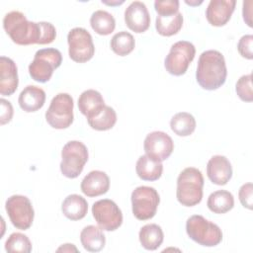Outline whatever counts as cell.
Here are the masks:
<instances>
[{
  "mask_svg": "<svg viewBox=\"0 0 253 253\" xmlns=\"http://www.w3.org/2000/svg\"><path fill=\"white\" fill-rule=\"evenodd\" d=\"M3 28L10 39L19 45L47 44L56 37V30L48 22H31L20 11H11L4 16Z\"/></svg>",
  "mask_w": 253,
  "mask_h": 253,
  "instance_id": "obj_1",
  "label": "cell"
},
{
  "mask_svg": "<svg viewBox=\"0 0 253 253\" xmlns=\"http://www.w3.org/2000/svg\"><path fill=\"white\" fill-rule=\"evenodd\" d=\"M227 76V68L224 56L221 52L209 49L199 57L196 79L198 84L205 90L212 91L221 87Z\"/></svg>",
  "mask_w": 253,
  "mask_h": 253,
  "instance_id": "obj_2",
  "label": "cell"
},
{
  "mask_svg": "<svg viewBox=\"0 0 253 253\" xmlns=\"http://www.w3.org/2000/svg\"><path fill=\"white\" fill-rule=\"evenodd\" d=\"M204 177L202 172L195 167L185 168L177 178L176 197L178 202L185 207H194L203 199Z\"/></svg>",
  "mask_w": 253,
  "mask_h": 253,
  "instance_id": "obj_3",
  "label": "cell"
},
{
  "mask_svg": "<svg viewBox=\"0 0 253 253\" xmlns=\"http://www.w3.org/2000/svg\"><path fill=\"white\" fill-rule=\"evenodd\" d=\"M186 232L193 241L206 247L216 246L222 240L219 226L200 214H194L187 219Z\"/></svg>",
  "mask_w": 253,
  "mask_h": 253,
  "instance_id": "obj_4",
  "label": "cell"
},
{
  "mask_svg": "<svg viewBox=\"0 0 253 253\" xmlns=\"http://www.w3.org/2000/svg\"><path fill=\"white\" fill-rule=\"evenodd\" d=\"M62 54L56 48H42L35 53L34 60L29 65V73L32 79L40 83H45L51 78L53 71L61 65Z\"/></svg>",
  "mask_w": 253,
  "mask_h": 253,
  "instance_id": "obj_5",
  "label": "cell"
},
{
  "mask_svg": "<svg viewBox=\"0 0 253 253\" xmlns=\"http://www.w3.org/2000/svg\"><path fill=\"white\" fill-rule=\"evenodd\" d=\"M88 149L84 143L78 140H70L61 150V173L69 178H77L88 161Z\"/></svg>",
  "mask_w": 253,
  "mask_h": 253,
  "instance_id": "obj_6",
  "label": "cell"
},
{
  "mask_svg": "<svg viewBox=\"0 0 253 253\" xmlns=\"http://www.w3.org/2000/svg\"><path fill=\"white\" fill-rule=\"evenodd\" d=\"M73 99L68 93H58L55 95L45 112L47 124L56 129L67 128L73 123Z\"/></svg>",
  "mask_w": 253,
  "mask_h": 253,
  "instance_id": "obj_7",
  "label": "cell"
},
{
  "mask_svg": "<svg viewBox=\"0 0 253 253\" xmlns=\"http://www.w3.org/2000/svg\"><path fill=\"white\" fill-rule=\"evenodd\" d=\"M132 213L139 220L152 218L157 211L160 198L158 192L149 186H139L131 193Z\"/></svg>",
  "mask_w": 253,
  "mask_h": 253,
  "instance_id": "obj_8",
  "label": "cell"
},
{
  "mask_svg": "<svg viewBox=\"0 0 253 253\" xmlns=\"http://www.w3.org/2000/svg\"><path fill=\"white\" fill-rule=\"evenodd\" d=\"M196 54L195 45L187 41H179L172 44L168 55L164 60V66L168 73L181 76L186 73L190 63Z\"/></svg>",
  "mask_w": 253,
  "mask_h": 253,
  "instance_id": "obj_9",
  "label": "cell"
},
{
  "mask_svg": "<svg viewBox=\"0 0 253 253\" xmlns=\"http://www.w3.org/2000/svg\"><path fill=\"white\" fill-rule=\"evenodd\" d=\"M69 57L78 63L89 61L95 53V46L90 33L80 27L73 28L67 35Z\"/></svg>",
  "mask_w": 253,
  "mask_h": 253,
  "instance_id": "obj_10",
  "label": "cell"
},
{
  "mask_svg": "<svg viewBox=\"0 0 253 253\" xmlns=\"http://www.w3.org/2000/svg\"><path fill=\"white\" fill-rule=\"evenodd\" d=\"M5 209L12 224L21 230L29 229L34 221L35 211L29 198L13 195L5 203Z\"/></svg>",
  "mask_w": 253,
  "mask_h": 253,
  "instance_id": "obj_11",
  "label": "cell"
},
{
  "mask_svg": "<svg viewBox=\"0 0 253 253\" xmlns=\"http://www.w3.org/2000/svg\"><path fill=\"white\" fill-rule=\"evenodd\" d=\"M92 214L102 230L114 231L123 223V213L118 205L109 199L95 202L92 206Z\"/></svg>",
  "mask_w": 253,
  "mask_h": 253,
  "instance_id": "obj_12",
  "label": "cell"
},
{
  "mask_svg": "<svg viewBox=\"0 0 253 253\" xmlns=\"http://www.w3.org/2000/svg\"><path fill=\"white\" fill-rule=\"evenodd\" d=\"M143 148L146 155L162 162L172 154L174 150V142L166 132L156 130L146 135L143 142Z\"/></svg>",
  "mask_w": 253,
  "mask_h": 253,
  "instance_id": "obj_13",
  "label": "cell"
},
{
  "mask_svg": "<svg viewBox=\"0 0 253 253\" xmlns=\"http://www.w3.org/2000/svg\"><path fill=\"white\" fill-rule=\"evenodd\" d=\"M125 22L129 30L141 34L150 26V15L146 5L140 1L131 2L125 11Z\"/></svg>",
  "mask_w": 253,
  "mask_h": 253,
  "instance_id": "obj_14",
  "label": "cell"
},
{
  "mask_svg": "<svg viewBox=\"0 0 253 253\" xmlns=\"http://www.w3.org/2000/svg\"><path fill=\"white\" fill-rule=\"evenodd\" d=\"M235 5L234 0H211L206 10L208 22L214 27L224 26L230 20Z\"/></svg>",
  "mask_w": 253,
  "mask_h": 253,
  "instance_id": "obj_15",
  "label": "cell"
},
{
  "mask_svg": "<svg viewBox=\"0 0 253 253\" xmlns=\"http://www.w3.org/2000/svg\"><path fill=\"white\" fill-rule=\"evenodd\" d=\"M207 175L213 184L223 186L232 177L231 163L223 155H214L207 164Z\"/></svg>",
  "mask_w": 253,
  "mask_h": 253,
  "instance_id": "obj_16",
  "label": "cell"
},
{
  "mask_svg": "<svg viewBox=\"0 0 253 253\" xmlns=\"http://www.w3.org/2000/svg\"><path fill=\"white\" fill-rule=\"evenodd\" d=\"M80 189L87 197H98L104 195L110 189L109 176L100 170L91 171L83 178Z\"/></svg>",
  "mask_w": 253,
  "mask_h": 253,
  "instance_id": "obj_17",
  "label": "cell"
},
{
  "mask_svg": "<svg viewBox=\"0 0 253 253\" xmlns=\"http://www.w3.org/2000/svg\"><path fill=\"white\" fill-rule=\"evenodd\" d=\"M0 67V93L2 96H11L17 90L19 84L17 65L11 58L1 56Z\"/></svg>",
  "mask_w": 253,
  "mask_h": 253,
  "instance_id": "obj_18",
  "label": "cell"
},
{
  "mask_svg": "<svg viewBox=\"0 0 253 253\" xmlns=\"http://www.w3.org/2000/svg\"><path fill=\"white\" fill-rule=\"evenodd\" d=\"M45 102V92L35 85H28L19 95L18 103L20 108L27 112H37L42 108Z\"/></svg>",
  "mask_w": 253,
  "mask_h": 253,
  "instance_id": "obj_19",
  "label": "cell"
},
{
  "mask_svg": "<svg viewBox=\"0 0 253 253\" xmlns=\"http://www.w3.org/2000/svg\"><path fill=\"white\" fill-rule=\"evenodd\" d=\"M105 106L103 96L100 92L94 89L85 90L78 98L79 111L87 118V120L100 114Z\"/></svg>",
  "mask_w": 253,
  "mask_h": 253,
  "instance_id": "obj_20",
  "label": "cell"
},
{
  "mask_svg": "<svg viewBox=\"0 0 253 253\" xmlns=\"http://www.w3.org/2000/svg\"><path fill=\"white\" fill-rule=\"evenodd\" d=\"M135 171L137 176L144 181H156L163 172L162 162L157 161L148 155H141L135 165Z\"/></svg>",
  "mask_w": 253,
  "mask_h": 253,
  "instance_id": "obj_21",
  "label": "cell"
},
{
  "mask_svg": "<svg viewBox=\"0 0 253 253\" xmlns=\"http://www.w3.org/2000/svg\"><path fill=\"white\" fill-rule=\"evenodd\" d=\"M62 213L65 217L70 220H79L85 217L88 211V203L87 201L77 195L72 194L67 196L61 206Z\"/></svg>",
  "mask_w": 253,
  "mask_h": 253,
  "instance_id": "obj_22",
  "label": "cell"
},
{
  "mask_svg": "<svg viewBox=\"0 0 253 253\" xmlns=\"http://www.w3.org/2000/svg\"><path fill=\"white\" fill-rule=\"evenodd\" d=\"M80 241L85 250L99 252L105 247L106 236L100 227L87 225L80 232Z\"/></svg>",
  "mask_w": 253,
  "mask_h": 253,
  "instance_id": "obj_23",
  "label": "cell"
},
{
  "mask_svg": "<svg viewBox=\"0 0 253 253\" xmlns=\"http://www.w3.org/2000/svg\"><path fill=\"white\" fill-rule=\"evenodd\" d=\"M138 238L141 246L146 250H156L164 240L162 228L155 223L145 224L138 233Z\"/></svg>",
  "mask_w": 253,
  "mask_h": 253,
  "instance_id": "obj_24",
  "label": "cell"
},
{
  "mask_svg": "<svg viewBox=\"0 0 253 253\" xmlns=\"http://www.w3.org/2000/svg\"><path fill=\"white\" fill-rule=\"evenodd\" d=\"M207 206L214 213H225L234 207L233 195L225 190L215 191L209 196Z\"/></svg>",
  "mask_w": 253,
  "mask_h": 253,
  "instance_id": "obj_25",
  "label": "cell"
},
{
  "mask_svg": "<svg viewBox=\"0 0 253 253\" xmlns=\"http://www.w3.org/2000/svg\"><path fill=\"white\" fill-rule=\"evenodd\" d=\"M183 26V15L178 12L174 15L159 16L155 21V28L159 35L163 37H171L176 35Z\"/></svg>",
  "mask_w": 253,
  "mask_h": 253,
  "instance_id": "obj_26",
  "label": "cell"
},
{
  "mask_svg": "<svg viewBox=\"0 0 253 253\" xmlns=\"http://www.w3.org/2000/svg\"><path fill=\"white\" fill-rule=\"evenodd\" d=\"M91 28L101 36H108L116 28V20L112 14L105 10L95 11L90 18Z\"/></svg>",
  "mask_w": 253,
  "mask_h": 253,
  "instance_id": "obj_27",
  "label": "cell"
},
{
  "mask_svg": "<svg viewBox=\"0 0 253 253\" xmlns=\"http://www.w3.org/2000/svg\"><path fill=\"white\" fill-rule=\"evenodd\" d=\"M196 120L193 115L187 112L175 114L170 121V127L179 136H189L196 129Z\"/></svg>",
  "mask_w": 253,
  "mask_h": 253,
  "instance_id": "obj_28",
  "label": "cell"
},
{
  "mask_svg": "<svg viewBox=\"0 0 253 253\" xmlns=\"http://www.w3.org/2000/svg\"><path fill=\"white\" fill-rule=\"evenodd\" d=\"M110 45L116 54L120 56H126L134 49L135 41L130 33L122 31L113 36Z\"/></svg>",
  "mask_w": 253,
  "mask_h": 253,
  "instance_id": "obj_29",
  "label": "cell"
},
{
  "mask_svg": "<svg viewBox=\"0 0 253 253\" xmlns=\"http://www.w3.org/2000/svg\"><path fill=\"white\" fill-rule=\"evenodd\" d=\"M88 125L95 130H108L111 129L117 123L116 111L110 107L105 106L103 110L94 118L87 120Z\"/></svg>",
  "mask_w": 253,
  "mask_h": 253,
  "instance_id": "obj_30",
  "label": "cell"
},
{
  "mask_svg": "<svg viewBox=\"0 0 253 253\" xmlns=\"http://www.w3.org/2000/svg\"><path fill=\"white\" fill-rule=\"evenodd\" d=\"M5 250L9 253H30L32 251V242L27 235L20 232H14L10 234L6 240Z\"/></svg>",
  "mask_w": 253,
  "mask_h": 253,
  "instance_id": "obj_31",
  "label": "cell"
},
{
  "mask_svg": "<svg viewBox=\"0 0 253 253\" xmlns=\"http://www.w3.org/2000/svg\"><path fill=\"white\" fill-rule=\"evenodd\" d=\"M235 91L237 96L243 102H252L253 101V92H252V74L242 75L236 82Z\"/></svg>",
  "mask_w": 253,
  "mask_h": 253,
  "instance_id": "obj_32",
  "label": "cell"
},
{
  "mask_svg": "<svg viewBox=\"0 0 253 253\" xmlns=\"http://www.w3.org/2000/svg\"><path fill=\"white\" fill-rule=\"evenodd\" d=\"M179 1L178 0H164L155 1L154 8L159 16L174 15L179 12Z\"/></svg>",
  "mask_w": 253,
  "mask_h": 253,
  "instance_id": "obj_33",
  "label": "cell"
},
{
  "mask_svg": "<svg viewBox=\"0 0 253 253\" xmlns=\"http://www.w3.org/2000/svg\"><path fill=\"white\" fill-rule=\"evenodd\" d=\"M238 198L241 203V205L248 209H253V185L252 183H246L243 184L238 192Z\"/></svg>",
  "mask_w": 253,
  "mask_h": 253,
  "instance_id": "obj_34",
  "label": "cell"
},
{
  "mask_svg": "<svg viewBox=\"0 0 253 253\" xmlns=\"http://www.w3.org/2000/svg\"><path fill=\"white\" fill-rule=\"evenodd\" d=\"M252 45H253V36L252 35L242 36L237 43L238 52L242 57L247 59H252L253 58Z\"/></svg>",
  "mask_w": 253,
  "mask_h": 253,
  "instance_id": "obj_35",
  "label": "cell"
},
{
  "mask_svg": "<svg viewBox=\"0 0 253 253\" xmlns=\"http://www.w3.org/2000/svg\"><path fill=\"white\" fill-rule=\"evenodd\" d=\"M1 104V115H0V124L3 126L9 123L13 118V107L11 103L5 99L0 100Z\"/></svg>",
  "mask_w": 253,
  "mask_h": 253,
  "instance_id": "obj_36",
  "label": "cell"
},
{
  "mask_svg": "<svg viewBox=\"0 0 253 253\" xmlns=\"http://www.w3.org/2000/svg\"><path fill=\"white\" fill-rule=\"evenodd\" d=\"M251 5H252V1H244L243 2V10H242L243 19L249 27H252V23H251Z\"/></svg>",
  "mask_w": 253,
  "mask_h": 253,
  "instance_id": "obj_37",
  "label": "cell"
},
{
  "mask_svg": "<svg viewBox=\"0 0 253 253\" xmlns=\"http://www.w3.org/2000/svg\"><path fill=\"white\" fill-rule=\"evenodd\" d=\"M57 252H60V251H63V252H71V251H75V252H78V249L74 246V244H63L62 246H60L57 250Z\"/></svg>",
  "mask_w": 253,
  "mask_h": 253,
  "instance_id": "obj_38",
  "label": "cell"
},
{
  "mask_svg": "<svg viewBox=\"0 0 253 253\" xmlns=\"http://www.w3.org/2000/svg\"><path fill=\"white\" fill-rule=\"evenodd\" d=\"M102 3L107 4V5L114 6V5H121V4H123V3H124V1H116V2H106V1H102Z\"/></svg>",
  "mask_w": 253,
  "mask_h": 253,
  "instance_id": "obj_39",
  "label": "cell"
},
{
  "mask_svg": "<svg viewBox=\"0 0 253 253\" xmlns=\"http://www.w3.org/2000/svg\"><path fill=\"white\" fill-rule=\"evenodd\" d=\"M187 4H189V5H192V6H196V5H200V4H202L203 3V1H199V2H189V1H185Z\"/></svg>",
  "mask_w": 253,
  "mask_h": 253,
  "instance_id": "obj_40",
  "label": "cell"
}]
</instances>
